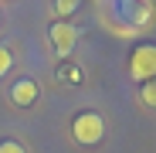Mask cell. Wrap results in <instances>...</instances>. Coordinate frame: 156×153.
Listing matches in <instances>:
<instances>
[{"instance_id": "obj_1", "label": "cell", "mask_w": 156, "mask_h": 153, "mask_svg": "<svg viewBox=\"0 0 156 153\" xmlns=\"http://www.w3.org/2000/svg\"><path fill=\"white\" fill-rule=\"evenodd\" d=\"M71 136L82 146H95L102 136H105V119H102L98 112H78L75 122H71Z\"/></svg>"}, {"instance_id": "obj_2", "label": "cell", "mask_w": 156, "mask_h": 153, "mask_svg": "<svg viewBox=\"0 0 156 153\" xmlns=\"http://www.w3.org/2000/svg\"><path fill=\"white\" fill-rule=\"evenodd\" d=\"M129 75L136 82H153L156 78V44H136L129 55Z\"/></svg>"}, {"instance_id": "obj_3", "label": "cell", "mask_w": 156, "mask_h": 153, "mask_svg": "<svg viewBox=\"0 0 156 153\" xmlns=\"http://www.w3.org/2000/svg\"><path fill=\"white\" fill-rule=\"evenodd\" d=\"M48 38H51V48H55L58 58L71 55L75 44H78V31L71 27L68 20H55V24H51V31H48Z\"/></svg>"}, {"instance_id": "obj_4", "label": "cell", "mask_w": 156, "mask_h": 153, "mask_svg": "<svg viewBox=\"0 0 156 153\" xmlns=\"http://www.w3.org/2000/svg\"><path fill=\"white\" fill-rule=\"evenodd\" d=\"M37 95H41V89H37L34 78H17L10 85V102H14V106H34Z\"/></svg>"}, {"instance_id": "obj_5", "label": "cell", "mask_w": 156, "mask_h": 153, "mask_svg": "<svg viewBox=\"0 0 156 153\" xmlns=\"http://www.w3.org/2000/svg\"><path fill=\"white\" fill-rule=\"evenodd\" d=\"M78 4H82V0H55V14L65 20V17H71L78 10Z\"/></svg>"}, {"instance_id": "obj_6", "label": "cell", "mask_w": 156, "mask_h": 153, "mask_svg": "<svg viewBox=\"0 0 156 153\" xmlns=\"http://www.w3.org/2000/svg\"><path fill=\"white\" fill-rule=\"evenodd\" d=\"M10 68H14V55H10V48H4V44H0V78H4Z\"/></svg>"}, {"instance_id": "obj_7", "label": "cell", "mask_w": 156, "mask_h": 153, "mask_svg": "<svg viewBox=\"0 0 156 153\" xmlns=\"http://www.w3.org/2000/svg\"><path fill=\"white\" fill-rule=\"evenodd\" d=\"M139 95H143V102H146L149 109H156V78H153V82H146Z\"/></svg>"}, {"instance_id": "obj_8", "label": "cell", "mask_w": 156, "mask_h": 153, "mask_svg": "<svg viewBox=\"0 0 156 153\" xmlns=\"http://www.w3.org/2000/svg\"><path fill=\"white\" fill-rule=\"evenodd\" d=\"M0 153H27L17 140H0Z\"/></svg>"}, {"instance_id": "obj_9", "label": "cell", "mask_w": 156, "mask_h": 153, "mask_svg": "<svg viewBox=\"0 0 156 153\" xmlns=\"http://www.w3.org/2000/svg\"><path fill=\"white\" fill-rule=\"evenodd\" d=\"M0 17H4V14H0Z\"/></svg>"}]
</instances>
